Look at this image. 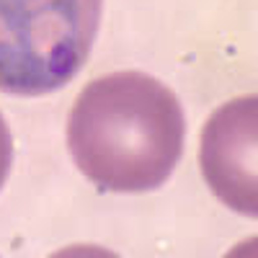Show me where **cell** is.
Segmentation results:
<instances>
[{
    "label": "cell",
    "mask_w": 258,
    "mask_h": 258,
    "mask_svg": "<svg viewBox=\"0 0 258 258\" xmlns=\"http://www.w3.org/2000/svg\"><path fill=\"white\" fill-rule=\"evenodd\" d=\"M183 137L176 93L137 70L91 80L68 119V147L80 173L119 194L160 188L183 155Z\"/></svg>",
    "instance_id": "1"
},
{
    "label": "cell",
    "mask_w": 258,
    "mask_h": 258,
    "mask_svg": "<svg viewBox=\"0 0 258 258\" xmlns=\"http://www.w3.org/2000/svg\"><path fill=\"white\" fill-rule=\"evenodd\" d=\"M103 0H0V91L47 96L85 64Z\"/></svg>",
    "instance_id": "2"
},
{
    "label": "cell",
    "mask_w": 258,
    "mask_h": 258,
    "mask_svg": "<svg viewBox=\"0 0 258 258\" xmlns=\"http://www.w3.org/2000/svg\"><path fill=\"white\" fill-rule=\"evenodd\" d=\"M202 173L222 204L258 217V98L243 96L222 103L202 129Z\"/></svg>",
    "instance_id": "3"
},
{
    "label": "cell",
    "mask_w": 258,
    "mask_h": 258,
    "mask_svg": "<svg viewBox=\"0 0 258 258\" xmlns=\"http://www.w3.org/2000/svg\"><path fill=\"white\" fill-rule=\"evenodd\" d=\"M13 163V137H11V129L0 114V188H3L6 178H8V170Z\"/></svg>",
    "instance_id": "4"
}]
</instances>
